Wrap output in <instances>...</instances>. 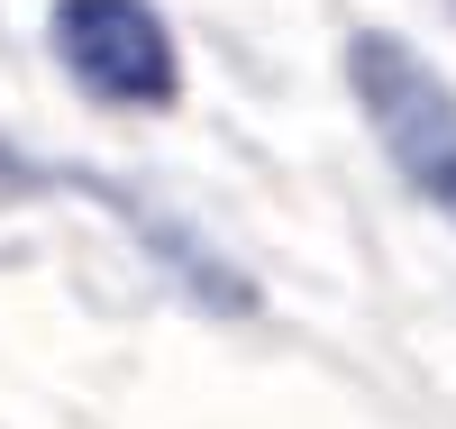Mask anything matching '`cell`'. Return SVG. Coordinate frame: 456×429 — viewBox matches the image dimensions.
<instances>
[{
	"label": "cell",
	"instance_id": "cell-2",
	"mask_svg": "<svg viewBox=\"0 0 456 429\" xmlns=\"http://www.w3.org/2000/svg\"><path fill=\"white\" fill-rule=\"evenodd\" d=\"M46 46H55L64 83L92 110L165 120L183 101V46H174L156 0H55L46 10Z\"/></svg>",
	"mask_w": 456,
	"mask_h": 429
},
{
	"label": "cell",
	"instance_id": "cell-1",
	"mask_svg": "<svg viewBox=\"0 0 456 429\" xmlns=\"http://www.w3.org/2000/svg\"><path fill=\"white\" fill-rule=\"evenodd\" d=\"M347 92L365 110L374 146L393 155V174L438 219H456V83L420 46H402L393 28H356L347 37Z\"/></svg>",
	"mask_w": 456,
	"mask_h": 429
}]
</instances>
